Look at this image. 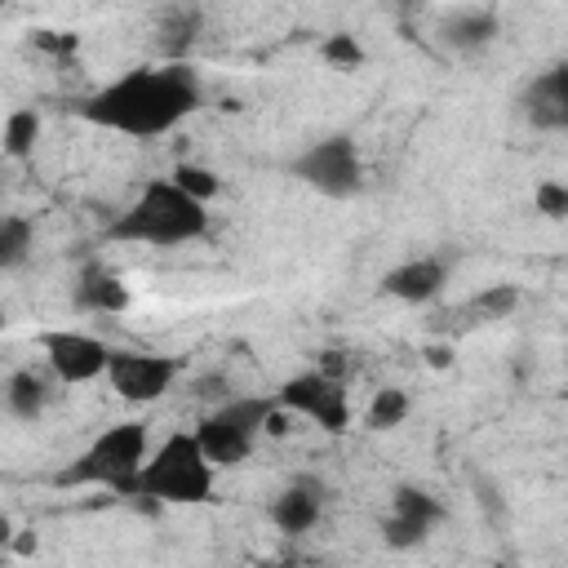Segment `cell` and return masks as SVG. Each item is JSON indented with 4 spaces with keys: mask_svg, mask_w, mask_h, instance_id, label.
<instances>
[{
    "mask_svg": "<svg viewBox=\"0 0 568 568\" xmlns=\"http://www.w3.org/2000/svg\"><path fill=\"white\" fill-rule=\"evenodd\" d=\"M204 102V84L191 62H160V67H129L124 75L98 84L75 102V115L93 129L120 138H164L182 120H191Z\"/></svg>",
    "mask_w": 568,
    "mask_h": 568,
    "instance_id": "6da1fadb",
    "label": "cell"
},
{
    "mask_svg": "<svg viewBox=\"0 0 568 568\" xmlns=\"http://www.w3.org/2000/svg\"><path fill=\"white\" fill-rule=\"evenodd\" d=\"M532 213H541L546 222H564L568 217V186L559 178H546L532 186Z\"/></svg>",
    "mask_w": 568,
    "mask_h": 568,
    "instance_id": "cb8c5ba5",
    "label": "cell"
},
{
    "mask_svg": "<svg viewBox=\"0 0 568 568\" xmlns=\"http://www.w3.org/2000/svg\"><path fill=\"white\" fill-rule=\"evenodd\" d=\"M519 284H510V280H501V284H484L479 293H470L457 311H453V320L462 324V328H479V324H493V320H506L515 306H519Z\"/></svg>",
    "mask_w": 568,
    "mask_h": 568,
    "instance_id": "e0dca14e",
    "label": "cell"
},
{
    "mask_svg": "<svg viewBox=\"0 0 568 568\" xmlns=\"http://www.w3.org/2000/svg\"><path fill=\"white\" fill-rule=\"evenodd\" d=\"M146 453H151L146 422H115L84 444V453L58 475V484L62 488H111V493L129 497Z\"/></svg>",
    "mask_w": 568,
    "mask_h": 568,
    "instance_id": "5b68a950",
    "label": "cell"
},
{
    "mask_svg": "<svg viewBox=\"0 0 568 568\" xmlns=\"http://www.w3.org/2000/svg\"><path fill=\"white\" fill-rule=\"evenodd\" d=\"M271 417H275V399L271 395H231L222 404H213L195 426V444L200 453L209 457L213 470H231V466H244L262 435L271 430Z\"/></svg>",
    "mask_w": 568,
    "mask_h": 568,
    "instance_id": "277c9868",
    "label": "cell"
},
{
    "mask_svg": "<svg viewBox=\"0 0 568 568\" xmlns=\"http://www.w3.org/2000/svg\"><path fill=\"white\" fill-rule=\"evenodd\" d=\"M36 342H40V355H44L49 373L62 386H84V382H98L106 373L111 346L102 337H93V333H80V328H44Z\"/></svg>",
    "mask_w": 568,
    "mask_h": 568,
    "instance_id": "30bf717a",
    "label": "cell"
},
{
    "mask_svg": "<svg viewBox=\"0 0 568 568\" xmlns=\"http://www.w3.org/2000/svg\"><path fill=\"white\" fill-rule=\"evenodd\" d=\"M324 501H328V484L320 475H293L266 506L271 524L284 532V537H302L311 532L320 519H324Z\"/></svg>",
    "mask_w": 568,
    "mask_h": 568,
    "instance_id": "7c38bea8",
    "label": "cell"
},
{
    "mask_svg": "<svg viewBox=\"0 0 568 568\" xmlns=\"http://www.w3.org/2000/svg\"><path fill=\"white\" fill-rule=\"evenodd\" d=\"M501 36V18L484 4H466V9H448L439 18V40L444 49H453L457 58H475L484 49H493Z\"/></svg>",
    "mask_w": 568,
    "mask_h": 568,
    "instance_id": "5bb4252c",
    "label": "cell"
},
{
    "mask_svg": "<svg viewBox=\"0 0 568 568\" xmlns=\"http://www.w3.org/2000/svg\"><path fill=\"white\" fill-rule=\"evenodd\" d=\"M448 519V506L422 488V484H399L390 493V506L382 515V541L390 550H417L435 537V528Z\"/></svg>",
    "mask_w": 568,
    "mask_h": 568,
    "instance_id": "9c48e42d",
    "label": "cell"
},
{
    "mask_svg": "<svg viewBox=\"0 0 568 568\" xmlns=\"http://www.w3.org/2000/svg\"><path fill=\"white\" fill-rule=\"evenodd\" d=\"M200 27H204V13H200V9H191V4H173V9H160V18H155V31H160V49L169 53V62H186L182 53L195 44Z\"/></svg>",
    "mask_w": 568,
    "mask_h": 568,
    "instance_id": "ac0fdd59",
    "label": "cell"
},
{
    "mask_svg": "<svg viewBox=\"0 0 568 568\" xmlns=\"http://www.w3.org/2000/svg\"><path fill=\"white\" fill-rule=\"evenodd\" d=\"M444 284H448V257L422 253V257L395 262V266L377 280V293H382V297H395V302H404V306H426V302H435V297L444 293Z\"/></svg>",
    "mask_w": 568,
    "mask_h": 568,
    "instance_id": "8fae6325",
    "label": "cell"
},
{
    "mask_svg": "<svg viewBox=\"0 0 568 568\" xmlns=\"http://www.w3.org/2000/svg\"><path fill=\"white\" fill-rule=\"evenodd\" d=\"M71 302H75V311H89V315H120V311H129L133 297H129V284L115 266L84 262L75 271V284H71Z\"/></svg>",
    "mask_w": 568,
    "mask_h": 568,
    "instance_id": "9a60e30c",
    "label": "cell"
},
{
    "mask_svg": "<svg viewBox=\"0 0 568 568\" xmlns=\"http://www.w3.org/2000/svg\"><path fill=\"white\" fill-rule=\"evenodd\" d=\"M36 142H40V111H36V106L9 111V115H4V129H0V151H4L9 160H31Z\"/></svg>",
    "mask_w": 568,
    "mask_h": 568,
    "instance_id": "d6986e66",
    "label": "cell"
},
{
    "mask_svg": "<svg viewBox=\"0 0 568 568\" xmlns=\"http://www.w3.org/2000/svg\"><path fill=\"white\" fill-rule=\"evenodd\" d=\"M519 115L537 133H564L568 129V62H555L537 71L519 93Z\"/></svg>",
    "mask_w": 568,
    "mask_h": 568,
    "instance_id": "4fadbf2b",
    "label": "cell"
},
{
    "mask_svg": "<svg viewBox=\"0 0 568 568\" xmlns=\"http://www.w3.org/2000/svg\"><path fill=\"white\" fill-rule=\"evenodd\" d=\"M271 399H275V408L284 417H306L324 435H346L351 430V395H346V382L333 377L328 368L293 373Z\"/></svg>",
    "mask_w": 568,
    "mask_h": 568,
    "instance_id": "52a82bcc",
    "label": "cell"
},
{
    "mask_svg": "<svg viewBox=\"0 0 568 568\" xmlns=\"http://www.w3.org/2000/svg\"><path fill=\"white\" fill-rule=\"evenodd\" d=\"M49 399H53V390H49V382L36 368H13L4 377V386H0V408L13 422H40Z\"/></svg>",
    "mask_w": 568,
    "mask_h": 568,
    "instance_id": "2e32d148",
    "label": "cell"
},
{
    "mask_svg": "<svg viewBox=\"0 0 568 568\" xmlns=\"http://www.w3.org/2000/svg\"><path fill=\"white\" fill-rule=\"evenodd\" d=\"M288 178L324 200H355L364 191V155L351 133H324L288 160Z\"/></svg>",
    "mask_w": 568,
    "mask_h": 568,
    "instance_id": "8992f818",
    "label": "cell"
},
{
    "mask_svg": "<svg viewBox=\"0 0 568 568\" xmlns=\"http://www.w3.org/2000/svg\"><path fill=\"white\" fill-rule=\"evenodd\" d=\"M4 537H9V519L0 515V541H4Z\"/></svg>",
    "mask_w": 568,
    "mask_h": 568,
    "instance_id": "484cf974",
    "label": "cell"
},
{
    "mask_svg": "<svg viewBox=\"0 0 568 568\" xmlns=\"http://www.w3.org/2000/svg\"><path fill=\"white\" fill-rule=\"evenodd\" d=\"M36 244V226L22 213H0V271H13L31 257Z\"/></svg>",
    "mask_w": 568,
    "mask_h": 568,
    "instance_id": "44dd1931",
    "label": "cell"
},
{
    "mask_svg": "<svg viewBox=\"0 0 568 568\" xmlns=\"http://www.w3.org/2000/svg\"><path fill=\"white\" fill-rule=\"evenodd\" d=\"M182 373V359L178 355H160V351H120L111 346L106 355V386L124 399V404H155L173 390Z\"/></svg>",
    "mask_w": 568,
    "mask_h": 568,
    "instance_id": "ba28073f",
    "label": "cell"
},
{
    "mask_svg": "<svg viewBox=\"0 0 568 568\" xmlns=\"http://www.w3.org/2000/svg\"><path fill=\"white\" fill-rule=\"evenodd\" d=\"M0 328H4V315H0Z\"/></svg>",
    "mask_w": 568,
    "mask_h": 568,
    "instance_id": "4316f807",
    "label": "cell"
},
{
    "mask_svg": "<svg viewBox=\"0 0 568 568\" xmlns=\"http://www.w3.org/2000/svg\"><path fill=\"white\" fill-rule=\"evenodd\" d=\"M213 484H217V470L200 453L195 435L173 430L146 453L129 497H142L155 506H204V501H213Z\"/></svg>",
    "mask_w": 568,
    "mask_h": 568,
    "instance_id": "3957f363",
    "label": "cell"
},
{
    "mask_svg": "<svg viewBox=\"0 0 568 568\" xmlns=\"http://www.w3.org/2000/svg\"><path fill=\"white\" fill-rule=\"evenodd\" d=\"M169 182H173L178 191H186L191 200H200V204H209V200L222 191V178H217L213 169H204V164H186V160L169 173Z\"/></svg>",
    "mask_w": 568,
    "mask_h": 568,
    "instance_id": "7402d4cb",
    "label": "cell"
},
{
    "mask_svg": "<svg viewBox=\"0 0 568 568\" xmlns=\"http://www.w3.org/2000/svg\"><path fill=\"white\" fill-rule=\"evenodd\" d=\"M426 355H430V364H435V368H448V346H430Z\"/></svg>",
    "mask_w": 568,
    "mask_h": 568,
    "instance_id": "d4e9b609",
    "label": "cell"
},
{
    "mask_svg": "<svg viewBox=\"0 0 568 568\" xmlns=\"http://www.w3.org/2000/svg\"><path fill=\"white\" fill-rule=\"evenodd\" d=\"M320 58L333 71H355V67H364V44L351 31H333V36L320 40Z\"/></svg>",
    "mask_w": 568,
    "mask_h": 568,
    "instance_id": "603a6c76",
    "label": "cell"
},
{
    "mask_svg": "<svg viewBox=\"0 0 568 568\" xmlns=\"http://www.w3.org/2000/svg\"><path fill=\"white\" fill-rule=\"evenodd\" d=\"M209 231V204L178 191L169 178H151L129 209H120L106 222L111 244H151V248H178Z\"/></svg>",
    "mask_w": 568,
    "mask_h": 568,
    "instance_id": "7a4b0ae2",
    "label": "cell"
},
{
    "mask_svg": "<svg viewBox=\"0 0 568 568\" xmlns=\"http://www.w3.org/2000/svg\"><path fill=\"white\" fill-rule=\"evenodd\" d=\"M408 413H413V399H408V390H399V386H382V390H373V399H368V408H364V430H395V426H404L408 422Z\"/></svg>",
    "mask_w": 568,
    "mask_h": 568,
    "instance_id": "ffe728a7",
    "label": "cell"
}]
</instances>
